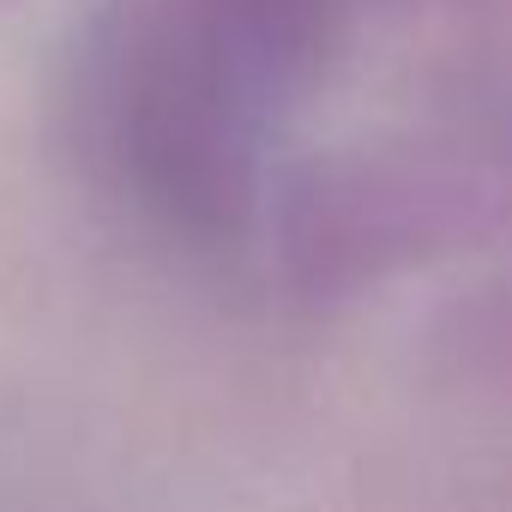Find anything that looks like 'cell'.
Returning a JSON list of instances; mask_svg holds the SVG:
<instances>
[{"mask_svg": "<svg viewBox=\"0 0 512 512\" xmlns=\"http://www.w3.org/2000/svg\"><path fill=\"white\" fill-rule=\"evenodd\" d=\"M350 0H121L79 55L97 169L163 235L229 247L260 229L272 151L326 79Z\"/></svg>", "mask_w": 512, "mask_h": 512, "instance_id": "1", "label": "cell"}]
</instances>
